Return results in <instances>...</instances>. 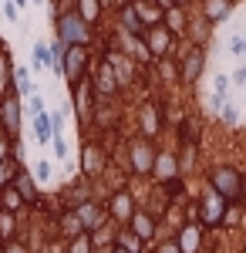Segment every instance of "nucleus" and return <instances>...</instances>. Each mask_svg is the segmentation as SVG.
I'll use <instances>...</instances> for the list:
<instances>
[{"mask_svg": "<svg viewBox=\"0 0 246 253\" xmlns=\"http://www.w3.org/2000/svg\"><path fill=\"white\" fill-rule=\"evenodd\" d=\"M64 34H68V38H81V27H78V20H64Z\"/></svg>", "mask_w": 246, "mask_h": 253, "instance_id": "1", "label": "nucleus"}, {"mask_svg": "<svg viewBox=\"0 0 246 253\" xmlns=\"http://www.w3.org/2000/svg\"><path fill=\"white\" fill-rule=\"evenodd\" d=\"M196 240H199L196 233H186L182 236V247H186V250H196Z\"/></svg>", "mask_w": 246, "mask_h": 253, "instance_id": "2", "label": "nucleus"}, {"mask_svg": "<svg viewBox=\"0 0 246 253\" xmlns=\"http://www.w3.org/2000/svg\"><path fill=\"white\" fill-rule=\"evenodd\" d=\"M38 138H41V142L47 138V122H44V118H38Z\"/></svg>", "mask_w": 246, "mask_h": 253, "instance_id": "3", "label": "nucleus"}]
</instances>
